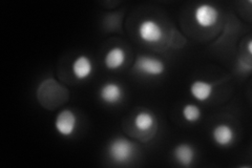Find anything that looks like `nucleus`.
<instances>
[{"label":"nucleus","instance_id":"nucleus-13","mask_svg":"<svg viewBox=\"0 0 252 168\" xmlns=\"http://www.w3.org/2000/svg\"><path fill=\"white\" fill-rule=\"evenodd\" d=\"M182 116L188 123L198 122L202 117V111L200 107L195 104H186L182 109Z\"/></svg>","mask_w":252,"mask_h":168},{"label":"nucleus","instance_id":"nucleus-11","mask_svg":"<svg viewBox=\"0 0 252 168\" xmlns=\"http://www.w3.org/2000/svg\"><path fill=\"white\" fill-rule=\"evenodd\" d=\"M190 94L200 102L207 101L214 95V84L204 80H195L190 85Z\"/></svg>","mask_w":252,"mask_h":168},{"label":"nucleus","instance_id":"nucleus-6","mask_svg":"<svg viewBox=\"0 0 252 168\" xmlns=\"http://www.w3.org/2000/svg\"><path fill=\"white\" fill-rule=\"evenodd\" d=\"M123 89L120 84L116 82H106L100 87L99 97L108 105L119 104L123 99Z\"/></svg>","mask_w":252,"mask_h":168},{"label":"nucleus","instance_id":"nucleus-10","mask_svg":"<svg viewBox=\"0 0 252 168\" xmlns=\"http://www.w3.org/2000/svg\"><path fill=\"white\" fill-rule=\"evenodd\" d=\"M173 158L182 166H190L195 159V149L189 143H180L173 149Z\"/></svg>","mask_w":252,"mask_h":168},{"label":"nucleus","instance_id":"nucleus-8","mask_svg":"<svg viewBox=\"0 0 252 168\" xmlns=\"http://www.w3.org/2000/svg\"><path fill=\"white\" fill-rule=\"evenodd\" d=\"M72 73L79 81L89 79L94 73V63L92 59L85 55L78 56L72 65Z\"/></svg>","mask_w":252,"mask_h":168},{"label":"nucleus","instance_id":"nucleus-5","mask_svg":"<svg viewBox=\"0 0 252 168\" xmlns=\"http://www.w3.org/2000/svg\"><path fill=\"white\" fill-rule=\"evenodd\" d=\"M78 126L77 115L72 109H63L55 120V130L62 137H70Z\"/></svg>","mask_w":252,"mask_h":168},{"label":"nucleus","instance_id":"nucleus-3","mask_svg":"<svg viewBox=\"0 0 252 168\" xmlns=\"http://www.w3.org/2000/svg\"><path fill=\"white\" fill-rule=\"evenodd\" d=\"M138 35L142 41L149 44H157L164 38V30L159 22L154 19H145L140 22Z\"/></svg>","mask_w":252,"mask_h":168},{"label":"nucleus","instance_id":"nucleus-14","mask_svg":"<svg viewBox=\"0 0 252 168\" xmlns=\"http://www.w3.org/2000/svg\"><path fill=\"white\" fill-rule=\"evenodd\" d=\"M248 54L251 56L252 55V51H251V41L248 42Z\"/></svg>","mask_w":252,"mask_h":168},{"label":"nucleus","instance_id":"nucleus-12","mask_svg":"<svg viewBox=\"0 0 252 168\" xmlns=\"http://www.w3.org/2000/svg\"><path fill=\"white\" fill-rule=\"evenodd\" d=\"M156 124L155 116L147 110H142L133 118V126L140 133H148Z\"/></svg>","mask_w":252,"mask_h":168},{"label":"nucleus","instance_id":"nucleus-7","mask_svg":"<svg viewBox=\"0 0 252 168\" xmlns=\"http://www.w3.org/2000/svg\"><path fill=\"white\" fill-rule=\"evenodd\" d=\"M235 139V133L229 124L220 123L212 130V140L220 147L230 146Z\"/></svg>","mask_w":252,"mask_h":168},{"label":"nucleus","instance_id":"nucleus-1","mask_svg":"<svg viewBox=\"0 0 252 168\" xmlns=\"http://www.w3.org/2000/svg\"><path fill=\"white\" fill-rule=\"evenodd\" d=\"M108 156L117 164L128 163L133 159L136 147L133 143L125 138H116L108 144Z\"/></svg>","mask_w":252,"mask_h":168},{"label":"nucleus","instance_id":"nucleus-2","mask_svg":"<svg viewBox=\"0 0 252 168\" xmlns=\"http://www.w3.org/2000/svg\"><path fill=\"white\" fill-rule=\"evenodd\" d=\"M133 67L141 75L147 77H159L164 74L165 63L159 58L144 55L137 58Z\"/></svg>","mask_w":252,"mask_h":168},{"label":"nucleus","instance_id":"nucleus-9","mask_svg":"<svg viewBox=\"0 0 252 168\" xmlns=\"http://www.w3.org/2000/svg\"><path fill=\"white\" fill-rule=\"evenodd\" d=\"M126 62V53L120 46H114L108 50L104 57V66L109 70L120 69Z\"/></svg>","mask_w":252,"mask_h":168},{"label":"nucleus","instance_id":"nucleus-4","mask_svg":"<svg viewBox=\"0 0 252 168\" xmlns=\"http://www.w3.org/2000/svg\"><path fill=\"white\" fill-rule=\"evenodd\" d=\"M220 18V13L217 7L209 3H202L193 11L194 22L201 29H210L215 27Z\"/></svg>","mask_w":252,"mask_h":168}]
</instances>
